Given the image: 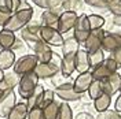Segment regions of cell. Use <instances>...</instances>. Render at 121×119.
Masks as SVG:
<instances>
[{
    "label": "cell",
    "mask_w": 121,
    "mask_h": 119,
    "mask_svg": "<svg viewBox=\"0 0 121 119\" xmlns=\"http://www.w3.org/2000/svg\"><path fill=\"white\" fill-rule=\"evenodd\" d=\"M62 10L63 11H70V12H78L84 10V1L83 0H63L62 3Z\"/></svg>",
    "instance_id": "cell-25"
},
{
    "label": "cell",
    "mask_w": 121,
    "mask_h": 119,
    "mask_svg": "<svg viewBox=\"0 0 121 119\" xmlns=\"http://www.w3.org/2000/svg\"><path fill=\"white\" fill-rule=\"evenodd\" d=\"M106 8L113 15H121V0H106Z\"/></svg>",
    "instance_id": "cell-34"
},
{
    "label": "cell",
    "mask_w": 121,
    "mask_h": 119,
    "mask_svg": "<svg viewBox=\"0 0 121 119\" xmlns=\"http://www.w3.org/2000/svg\"><path fill=\"white\" fill-rule=\"evenodd\" d=\"M15 40L17 36L14 32H10L7 29L0 30V49H11Z\"/></svg>",
    "instance_id": "cell-20"
},
{
    "label": "cell",
    "mask_w": 121,
    "mask_h": 119,
    "mask_svg": "<svg viewBox=\"0 0 121 119\" xmlns=\"http://www.w3.org/2000/svg\"><path fill=\"white\" fill-rule=\"evenodd\" d=\"M88 56H90V64H91V68H95V67L100 66L103 62H105V51L100 48L98 51H95V52H91L88 53Z\"/></svg>",
    "instance_id": "cell-30"
},
{
    "label": "cell",
    "mask_w": 121,
    "mask_h": 119,
    "mask_svg": "<svg viewBox=\"0 0 121 119\" xmlns=\"http://www.w3.org/2000/svg\"><path fill=\"white\" fill-rule=\"evenodd\" d=\"M76 71V55H68L62 56L60 62V74L69 78Z\"/></svg>",
    "instance_id": "cell-19"
},
{
    "label": "cell",
    "mask_w": 121,
    "mask_h": 119,
    "mask_svg": "<svg viewBox=\"0 0 121 119\" xmlns=\"http://www.w3.org/2000/svg\"><path fill=\"white\" fill-rule=\"evenodd\" d=\"M44 88L39 83L37 86H36V89L32 92V95L29 96V99L26 100V105H28V108L32 110V108H35V107H40V103H41V97H43V93H44Z\"/></svg>",
    "instance_id": "cell-23"
},
{
    "label": "cell",
    "mask_w": 121,
    "mask_h": 119,
    "mask_svg": "<svg viewBox=\"0 0 121 119\" xmlns=\"http://www.w3.org/2000/svg\"><path fill=\"white\" fill-rule=\"evenodd\" d=\"M17 1H19L21 4H25V3H28V0H17Z\"/></svg>",
    "instance_id": "cell-50"
},
{
    "label": "cell",
    "mask_w": 121,
    "mask_h": 119,
    "mask_svg": "<svg viewBox=\"0 0 121 119\" xmlns=\"http://www.w3.org/2000/svg\"><path fill=\"white\" fill-rule=\"evenodd\" d=\"M65 82H68V81H66V77H63V75L60 74V71L55 75V77L51 78V83H52L55 88H56V86H59V85H62V83H65Z\"/></svg>",
    "instance_id": "cell-41"
},
{
    "label": "cell",
    "mask_w": 121,
    "mask_h": 119,
    "mask_svg": "<svg viewBox=\"0 0 121 119\" xmlns=\"http://www.w3.org/2000/svg\"><path fill=\"white\" fill-rule=\"evenodd\" d=\"M26 119H45L44 118V112H43V108H41V107H35V108L29 110Z\"/></svg>",
    "instance_id": "cell-37"
},
{
    "label": "cell",
    "mask_w": 121,
    "mask_h": 119,
    "mask_svg": "<svg viewBox=\"0 0 121 119\" xmlns=\"http://www.w3.org/2000/svg\"><path fill=\"white\" fill-rule=\"evenodd\" d=\"M121 48V33H109L106 32L105 37L102 40V49L105 52H113Z\"/></svg>",
    "instance_id": "cell-12"
},
{
    "label": "cell",
    "mask_w": 121,
    "mask_h": 119,
    "mask_svg": "<svg viewBox=\"0 0 121 119\" xmlns=\"http://www.w3.org/2000/svg\"><path fill=\"white\" fill-rule=\"evenodd\" d=\"M37 85H39V77L36 75L35 71H32V73L21 75L17 92H18L19 97H22L23 100H28L29 96L32 95V92L36 89Z\"/></svg>",
    "instance_id": "cell-2"
},
{
    "label": "cell",
    "mask_w": 121,
    "mask_h": 119,
    "mask_svg": "<svg viewBox=\"0 0 121 119\" xmlns=\"http://www.w3.org/2000/svg\"><path fill=\"white\" fill-rule=\"evenodd\" d=\"M102 83H103V93L109 95V96H113L117 92H120L121 74L120 73H113L110 77H107Z\"/></svg>",
    "instance_id": "cell-13"
},
{
    "label": "cell",
    "mask_w": 121,
    "mask_h": 119,
    "mask_svg": "<svg viewBox=\"0 0 121 119\" xmlns=\"http://www.w3.org/2000/svg\"><path fill=\"white\" fill-rule=\"evenodd\" d=\"M83 1H84V4H88L91 7L107 10V8H106V0H83Z\"/></svg>",
    "instance_id": "cell-38"
},
{
    "label": "cell",
    "mask_w": 121,
    "mask_h": 119,
    "mask_svg": "<svg viewBox=\"0 0 121 119\" xmlns=\"http://www.w3.org/2000/svg\"><path fill=\"white\" fill-rule=\"evenodd\" d=\"M10 16H11V14H6V12H1V11H0V26H1V28L6 26V23H7V21L10 19Z\"/></svg>",
    "instance_id": "cell-44"
},
{
    "label": "cell",
    "mask_w": 121,
    "mask_h": 119,
    "mask_svg": "<svg viewBox=\"0 0 121 119\" xmlns=\"http://www.w3.org/2000/svg\"><path fill=\"white\" fill-rule=\"evenodd\" d=\"M4 73H6V71H3V70L0 68V82L3 81V78H4Z\"/></svg>",
    "instance_id": "cell-48"
},
{
    "label": "cell",
    "mask_w": 121,
    "mask_h": 119,
    "mask_svg": "<svg viewBox=\"0 0 121 119\" xmlns=\"http://www.w3.org/2000/svg\"><path fill=\"white\" fill-rule=\"evenodd\" d=\"M23 48H25V44H23V40L22 38H21V40H19V38L17 37V40H15V43H14V45H13V48H11V51H22Z\"/></svg>",
    "instance_id": "cell-42"
},
{
    "label": "cell",
    "mask_w": 121,
    "mask_h": 119,
    "mask_svg": "<svg viewBox=\"0 0 121 119\" xmlns=\"http://www.w3.org/2000/svg\"><path fill=\"white\" fill-rule=\"evenodd\" d=\"M60 48H62V55H63V56H68V55H76V53L80 51V43L72 36V37L65 38L63 45H62Z\"/></svg>",
    "instance_id": "cell-21"
},
{
    "label": "cell",
    "mask_w": 121,
    "mask_h": 119,
    "mask_svg": "<svg viewBox=\"0 0 121 119\" xmlns=\"http://www.w3.org/2000/svg\"><path fill=\"white\" fill-rule=\"evenodd\" d=\"M1 93H3V90H0V96H1Z\"/></svg>",
    "instance_id": "cell-51"
},
{
    "label": "cell",
    "mask_w": 121,
    "mask_h": 119,
    "mask_svg": "<svg viewBox=\"0 0 121 119\" xmlns=\"http://www.w3.org/2000/svg\"><path fill=\"white\" fill-rule=\"evenodd\" d=\"M91 73H92V77H94V79L95 81H100V82H103L107 78V77H110V75L113 74L107 67L102 63L100 66H98V67H95V68H92L91 70Z\"/></svg>",
    "instance_id": "cell-26"
},
{
    "label": "cell",
    "mask_w": 121,
    "mask_h": 119,
    "mask_svg": "<svg viewBox=\"0 0 121 119\" xmlns=\"http://www.w3.org/2000/svg\"><path fill=\"white\" fill-rule=\"evenodd\" d=\"M14 1L15 0H0V11L6 14L14 12Z\"/></svg>",
    "instance_id": "cell-36"
},
{
    "label": "cell",
    "mask_w": 121,
    "mask_h": 119,
    "mask_svg": "<svg viewBox=\"0 0 121 119\" xmlns=\"http://www.w3.org/2000/svg\"><path fill=\"white\" fill-rule=\"evenodd\" d=\"M88 22H90L91 30H98V29H103L106 21L102 15L91 14V15H88Z\"/></svg>",
    "instance_id": "cell-31"
},
{
    "label": "cell",
    "mask_w": 121,
    "mask_h": 119,
    "mask_svg": "<svg viewBox=\"0 0 121 119\" xmlns=\"http://www.w3.org/2000/svg\"><path fill=\"white\" fill-rule=\"evenodd\" d=\"M73 119H87V112L85 111L78 112V114H76L74 116H73Z\"/></svg>",
    "instance_id": "cell-47"
},
{
    "label": "cell",
    "mask_w": 121,
    "mask_h": 119,
    "mask_svg": "<svg viewBox=\"0 0 121 119\" xmlns=\"http://www.w3.org/2000/svg\"><path fill=\"white\" fill-rule=\"evenodd\" d=\"M59 107H60V103H58L56 100L48 104L47 107L43 108V112H44V118L45 119H56L58 118V114H59Z\"/></svg>",
    "instance_id": "cell-29"
},
{
    "label": "cell",
    "mask_w": 121,
    "mask_h": 119,
    "mask_svg": "<svg viewBox=\"0 0 121 119\" xmlns=\"http://www.w3.org/2000/svg\"><path fill=\"white\" fill-rule=\"evenodd\" d=\"M103 64H105L112 73H117V70L120 68V67L117 66V63H116V60L112 58V56H109V58H106L105 59V62H103Z\"/></svg>",
    "instance_id": "cell-40"
},
{
    "label": "cell",
    "mask_w": 121,
    "mask_h": 119,
    "mask_svg": "<svg viewBox=\"0 0 121 119\" xmlns=\"http://www.w3.org/2000/svg\"><path fill=\"white\" fill-rule=\"evenodd\" d=\"M33 12H35V11H33L32 7L19 8V10L14 11L3 29H7V30H10V32H14V33L15 32H21V30L32 21Z\"/></svg>",
    "instance_id": "cell-1"
},
{
    "label": "cell",
    "mask_w": 121,
    "mask_h": 119,
    "mask_svg": "<svg viewBox=\"0 0 121 119\" xmlns=\"http://www.w3.org/2000/svg\"><path fill=\"white\" fill-rule=\"evenodd\" d=\"M102 93H103V83H102L100 81H95V79H94V82L90 85V88H88V90H87L88 97L94 101V100L98 99Z\"/></svg>",
    "instance_id": "cell-28"
},
{
    "label": "cell",
    "mask_w": 121,
    "mask_h": 119,
    "mask_svg": "<svg viewBox=\"0 0 121 119\" xmlns=\"http://www.w3.org/2000/svg\"><path fill=\"white\" fill-rule=\"evenodd\" d=\"M110 104H112V96L106 95V93H102L98 99L94 100V110L98 112H103V111H107L110 110Z\"/></svg>",
    "instance_id": "cell-24"
},
{
    "label": "cell",
    "mask_w": 121,
    "mask_h": 119,
    "mask_svg": "<svg viewBox=\"0 0 121 119\" xmlns=\"http://www.w3.org/2000/svg\"><path fill=\"white\" fill-rule=\"evenodd\" d=\"M59 71H60V67L51 63V62L50 63H39L36 68H35V73L39 77V79H51Z\"/></svg>",
    "instance_id": "cell-11"
},
{
    "label": "cell",
    "mask_w": 121,
    "mask_h": 119,
    "mask_svg": "<svg viewBox=\"0 0 121 119\" xmlns=\"http://www.w3.org/2000/svg\"><path fill=\"white\" fill-rule=\"evenodd\" d=\"M77 18H78V14L70 12V11H63V12L59 15L58 25H56V30L59 32L62 36H63L65 33H69L70 30L74 29Z\"/></svg>",
    "instance_id": "cell-8"
},
{
    "label": "cell",
    "mask_w": 121,
    "mask_h": 119,
    "mask_svg": "<svg viewBox=\"0 0 121 119\" xmlns=\"http://www.w3.org/2000/svg\"><path fill=\"white\" fill-rule=\"evenodd\" d=\"M40 28H41V23L36 22V21H30L25 26V29L28 30V32H30V33H33V34H39L40 33Z\"/></svg>",
    "instance_id": "cell-39"
},
{
    "label": "cell",
    "mask_w": 121,
    "mask_h": 119,
    "mask_svg": "<svg viewBox=\"0 0 121 119\" xmlns=\"http://www.w3.org/2000/svg\"><path fill=\"white\" fill-rule=\"evenodd\" d=\"M94 82V77H92V73L91 71H87V73H83V74H78L76 77V79L73 81V88L77 93L83 95V93H87V90L90 88V85Z\"/></svg>",
    "instance_id": "cell-15"
},
{
    "label": "cell",
    "mask_w": 121,
    "mask_h": 119,
    "mask_svg": "<svg viewBox=\"0 0 121 119\" xmlns=\"http://www.w3.org/2000/svg\"><path fill=\"white\" fill-rule=\"evenodd\" d=\"M55 101V92L52 89H45L44 93H43V97H41V103H40V107L44 108L48 104H51Z\"/></svg>",
    "instance_id": "cell-33"
},
{
    "label": "cell",
    "mask_w": 121,
    "mask_h": 119,
    "mask_svg": "<svg viewBox=\"0 0 121 119\" xmlns=\"http://www.w3.org/2000/svg\"><path fill=\"white\" fill-rule=\"evenodd\" d=\"M17 104V93L13 89L3 90L0 96V118H7Z\"/></svg>",
    "instance_id": "cell-7"
},
{
    "label": "cell",
    "mask_w": 121,
    "mask_h": 119,
    "mask_svg": "<svg viewBox=\"0 0 121 119\" xmlns=\"http://www.w3.org/2000/svg\"><path fill=\"white\" fill-rule=\"evenodd\" d=\"M91 33V28H90V22H88V15L87 14H80L77 21H76L74 29H73V37L80 43L84 44L85 40L88 38Z\"/></svg>",
    "instance_id": "cell-4"
},
{
    "label": "cell",
    "mask_w": 121,
    "mask_h": 119,
    "mask_svg": "<svg viewBox=\"0 0 121 119\" xmlns=\"http://www.w3.org/2000/svg\"><path fill=\"white\" fill-rule=\"evenodd\" d=\"M32 49H33V55L37 58L39 63H50L51 62L54 51H52V48L50 45L45 44L43 40H40Z\"/></svg>",
    "instance_id": "cell-10"
},
{
    "label": "cell",
    "mask_w": 121,
    "mask_h": 119,
    "mask_svg": "<svg viewBox=\"0 0 121 119\" xmlns=\"http://www.w3.org/2000/svg\"><path fill=\"white\" fill-rule=\"evenodd\" d=\"M120 93H121V88H120Z\"/></svg>",
    "instance_id": "cell-52"
},
{
    "label": "cell",
    "mask_w": 121,
    "mask_h": 119,
    "mask_svg": "<svg viewBox=\"0 0 121 119\" xmlns=\"http://www.w3.org/2000/svg\"><path fill=\"white\" fill-rule=\"evenodd\" d=\"M39 64V60L35 55H23L15 60V64L13 67V71L18 75H23L35 71L36 66Z\"/></svg>",
    "instance_id": "cell-3"
},
{
    "label": "cell",
    "mask_w": 121,
    "mask_h": 119,
    "mask_svg": "<svg viewBox=\"0 0 121 119\" xmlns=\"http://www.w3.org/2000/svg\"><path fill=\"white\" fill-rule=\"evenodd\" d=\"M106 32L103 29H98V30H91L88 38L84 43V49L88 53L95 52L102 48V40L105 37Z\"/></svg>",
    "instance_id": "cell-9"
},
{
    "label": "cell",
    "mask_w": 121,
    "mask_h": 119,
    "mask_svg": "<svg viewBox=\"0 0 121 119\" xmlns=\"http://www.w3.org/2000/svg\"><path fill=\"white\" fill-rule=\"evenodd\" d=\"M35 6L43 8V10H55L62 7L63 0H32Z\"/></svg>",
    "instance_id": "cell-27"
},
{
    "label": "cell",
    "mask_w": 121,
    "mask_h": 119,
    "mask_svg": "<svg viewBox=\"0 0 121 119\" xmlns=\"http://www.w3.org/2000/svg\"><path fill=\"white\" fill-rule=\"evenodd\" d=\"M40 38L44 41L47 45L50 47H62L65 38L56 30V28H48V26H41L40 28V33H39Z\"/></svg>",
    "instance_id": "cell-5"
},
{
    "label": "cell",
    "mask_w": 121,
    "mask_h": 119,
    "mask_svg": "<svg viewBox=\"0 0 121 119\" xmlns=\"http://www.w3.org/2000/svg\"><path fill=\"white\" fill-rule=\"evenodd\" d=\"M28 112H29V108L26 105V101H19L15 104V107L11 110L6 119H26Z\"/></svg>",
    "instance_id": "cell-22"
},
{
    "label": "cell",
    "mask_w": 121,
    "mask_h": 119,
    "mask_svg": "<svg viewBox=\"0 0 121 119\" xmlns=\"http://www.w3.org/2000/svg\"><path fill=\"white\" fill-rule=\"evenodd\" d=\"M55 96L59 97L60 100H63V103H73V101H80L81 95L77 93L73 88V82H65L59 86H56L55 89Z\"/></svg>",
    "instance_id": "cell-6"
},
{
    "label": "cell",
    "mask_w": 121,
    "mask_h": 119,
    "mask_svg": "<svg viewBox=\"0 0 121 119\" xmlns=\"http://www.w3.org/2000/svg\"><path fill=\"white\" fill-rule=\"evenodd\" d=\"M87 119H96V118H95V115H92V114H88V112H87Z\"/></svg>",
    "instance_id": "cell-49"
},
{
    "label": "cell",
    "mask_w": 121,
    "mask_h": 119,
    "mask_svg": "<svg viewBox=\"0 0 121 119\" xmlns=\"http://www.w3.org/2000/svg\"><path fill=\"white\" fill-rule=\"evenodd\" d=\"M113 25L121 26V15H113Z\"/></svg>",
    "instance_id": "cell-46"
},
{
    "label": "cell",
    "mask_w": 121,
    "mask_h": 119,
    "mask_svg": "<svg viewBox=\"0 0 121 119\" xmlns=\"http://www.w3.org/2000/svg\"><path fill=\"white\" fill-rule=\"evenodd\" d=\"M90 68H91V64H90L88 52L85 49H80L76 53V71L78 74H83V73L90 71Z\"/></svg>",
    "instance_id": "cell-16"
},
{
    "label": "cell",
    "mask_w": 121,
    "mask_h": 119,
    "mask_svg": "<svg viewBox=\"0 0 121 119\" xmlns=\"http://www.w3.org/2000/svg\"><path fill=\"white\" fill-rule=\"evenodd\" d=\"M110 56H112V58H113V59L116 60L117 66H118V67H121V48H118V49H116V51H113Z\"/></svg>",
    "instance_id": "cell-43"
},
{
    "label": "cell",
    "mask_w": 121,
    "mask_h": 119,
    "mask_svg": "<svg viewBox=\"0 0 121 119\" xmlns=\"http://www.w3.org/2000/svg\"><path fill=\"white\" fill-rule=\"evenodd\" d=\"M114 111H117V112L121 114V95L117 97L116 101H114Z\"/></svg>",
    "instance_id": "cell-45"
},
{
    "label": "cell",
    "mask_w": 121,
    "mask_h": 119,
    "mask_svg": "<svg viewBox=\"0 0 121 119\" xmlns=\"http://www.w3.org/2000/svg\"><path fill=\"white\" fill-rule=\"evenodd\" d=\"M73 110L68 103H60L59 107V114H58V118L56 119H73Z\"/></svg>",
    "instance_id": "cell-32"
},
{
    "label": "cell",
    "mask_w": 121,
    "mask_h": 119,
    "mask_svg": "<svg viewBox=\"0 0 121 119\" xmlns=\"http://www.w3.org/2000/svg\"><path fill=\"white\" fill-rule=\"evenodd\" d=\"M17 60V55L11 49H0V68L3 71H8L13 68Z\"/></svg>",
    "instance_id": "cell-17"
},
{
    "label": "cell",
    "mask_w": 121,
    "mask_h": 119,
    "mask_svg": "<svg viewBox=\"0 0 121 119\" xmlns=\"http://www.w3.org/2000/svg\"><path fill=\"white\" fill-rule=\"evenodd\" d=\"M96 119H121V114L114 110H107L103 112H98L95 115Z\"/></svg>",
    "instance_id": "cell-35"
},
{
    "label": "cell",
    "mask_w": 121,
    "mask_h": 119,
    "mask_svg": "<svg viewBox=\"0 0 121 119\" xmlns=\"http://www.w3.org/2000/svg\"><path fill=\"white\" fill-rule=\"evenodd\" d=\"M21 79V75H18L14 71H7L4 73V78L3 81L0 82V90H7V89H13L18 88V83Z\"/></svg>",
    "instance_id": "cell-18"
},
{
    "label": "cell",
    "mask_w": 121,
    "mask_h": 119,
    "mask_svg": "<svg viewBox=\"0 0 121 119\" xmlns=\"http://www.w3.org/2000/svg\"><path fill=\"white\" fill-rule=\"evenodd\" d=\"M62 7L55 8V10H44L40 16V23L41 26H48V28H56L59 15L62 14Z\"/></svg>",
    "instance_id": "cell-14"
}]
</instances>
